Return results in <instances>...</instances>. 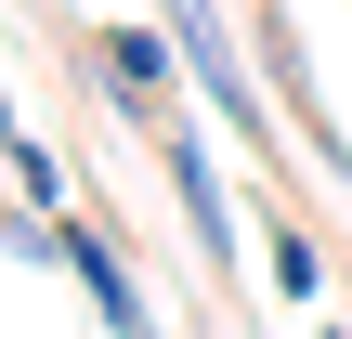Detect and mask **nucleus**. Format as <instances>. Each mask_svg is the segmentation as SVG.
<instances>
[{
	"label": "nucleus",
	"mask_w": 352,
	"mask_h": 339,
	"mask_svg": "<svg viewBox=\"0 0 352 339\" xmlns=\"http://www.w3.org/2000/svg\"><path fill=\"white\" fill-rule=\"evenodd\" d=\"M314 339H352V327H340V314H327V327H314Z\"/></svg>",
	"instance_id": "obj_7"
},
{
	"label": "nucleus",
	"mask_w": 352,
	"mask_h": 339,
	"mask_svg": "<svg viewBox=\"0 0 352 339\" xmlns=\"http://www.w3.org/2000/svg\"><path fill=\"white\" fill-rule=\"evenodd\" d=\"M65 287L91 300L104 339H170L157 300H144V274H131V248H118V222H91V209H65Z\"/></svg>",
	"instance_id": "obj_5"
},
{
	"label": "nucleus",
	"mask_w": 352,
	"mask_h": 339,
	"mask_svg": "<svg viewBox=\"0 0 352 339\" xmlns=\"http://www.w3.org/2000/svg\"><path fill=\"white\" fill-rule=\"evenodd\" d=\"M261 274H274L287 300H327V248H314L300 222H274V235H261Z\"/></svg>",
	"instance_id": "obj_6"
},
{
	"label": "nucleus",
	"mask_w": 352,
	"mask_h": 339,
	"mask_svg": "<svg viewBox=\"0 0 352 339\" xmlns=\"http://www.w3.org/2000/svg\"><path fill=\"white\" fill-rule=\"evenodd\" d=\"M78 65H91V91L118 105V118H170L196 78H183V39H170V13L157 26H78Z\"/></svg>",
	"instance_id": "obj_3"
},
{
	"label": "nucleus",
	"mask_w": 352,
	"mask_h": 339,
	"mask_svg": "<svg viewBox=\"0 0 352 339\" xmlns=\"http://www.w3.org/2000/svg\"><path fill=\"white\" fill-rule=\"evenodd\" d=\"M222 118L183 91L170 118H144V144H157V170H170V209H183V235H196V261H209V287L235 300V196H222V144H209Z\"/></svg>",
	"instance_id": "obj_1"
},
{
	"label": "nucleus",
	"mask_w": 352,
	"mask_h": 339,
	"mask_svg": "<svg viewBox=\"0 0 352 339\" xmlns=\"http://www.w3.org/2000/svg\"><path fill=\"white\" fill-rule=\"evenodd\" d=\"M248 52H261L274 105L300 118V157H314V170H340V196H352V144H340V118H327V91H314V39H300V26L261 0V13H248Z\"/></svg>",
	"instance_id": "obj_4"
},
{
	"label": "nucleus",
	"mask_w": 352,
	"mask_h": 339,
	"mask_svg": "<svg viewBox=\"0 0 352 339\" xmlns=\"http://www.w3.org/2000/svg\"><path fill=\"white\" fill-rule=\"evenodd\" d=\"M170 39H183V78H196V105L248 144V157H274V78H261V52H235V26H222V0H170Z\"/></svg>",
	"instance_id": "obj_2"
}]
</instances>
